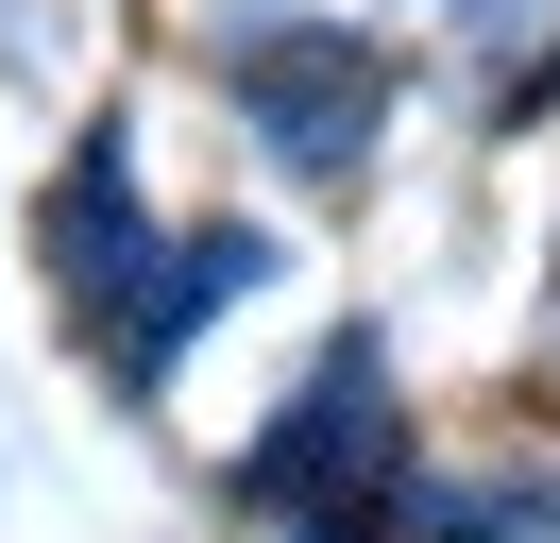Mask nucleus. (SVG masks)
Segmentation results:
<instances>
[{"mask_svg": "<svg viewBox=\"0 0 560 543\" xmlns=\"http://www.w3.org/2000/svg\"><path fill=\"white\" fill-rule=\"evenodd\" d=\"M255 509H289L306 543H408V475H390V373L374 339H340V357L289 391V425L238 459Z\"/></svg>", "mask_w": 560, "mask_h": 543, "instance_id": "f257e3e1", "label": "nucleus"}, {"mask_svg": "<svg viewBox=\"0 0 560 543\" xmlns=\"http://www.w3.org/2000/svg\"><path fill=\"white\" fill-rule=\"evenodd\" d=\"M221 85H238V119L272 136V170H357L390 119V68L357 51L340 18H238L221 34Z\"/></svg>", "mask_w": 560, "mask_h": 543, "instance_id": "f03ea898", "label": "nucleus"}, {"mask_svg": "<svg viewBox=\"0 0 560 543\" xmlns=\"http://www.w3.org/2000/svg\"><path fill=\"white\" fill-rule=\"evenodd\" d=\"M255 272H272V238H255V221H205V238H171V255L137 272V305H119V373H137V391H171V357H187V339H205L221 305L255 289Z\"/></svg>", "mask_w": 560, "mask_h": 543, "instance_id": "7ed1b4c3", "label": "nucleus"}, {"mask_svg": "<svg viewBox=\"0 0 560 543\" xmlns=\"http://www.w3.org/2000/svg\"><path fill=\"white\" fill-rule=\"evenodd\" d=\"M137 272H153V238H137V153H119V136H85L69 187H51V289H69L85 323H119V305H137Z\"/></svg>", "mask_w": 560, "mask_h": 543, "instance_id": "20e7f679", "label": "nucleus"}, {"mask_svg": "<svg viewBox=\"0 0 560 543\" xmlns=\"http://www.w3.org/2000/svg\"><path fill=\"white\" fill-rule=\"evenodd\" d=\"M442 543H510V527H442Z\"/></svg>", "mask_w": 560, "mask_h": 543, "instance_id": "39448f33", "label": "nucleus"}]
</instances>
